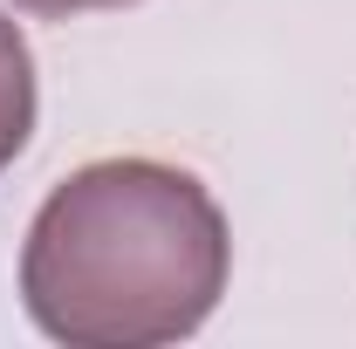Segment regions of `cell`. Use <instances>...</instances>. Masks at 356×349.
<instances>
[{"instance_id": "1", "label": "cell", "mask_w": 356, "mask_h": 349, "mask_svg": "<svg viewBox=\"0 0 356 349\" xmlns=\"http://www.w3.org/2000/svg\"><path fill=\"white\" fill-rule=\"evenodd\" d=\"M220 199L158 158H96L42 199L21 247V302L69 349H158L226 295Z\"/></svg>"}, {"instance_id": "2", "label": "cell", "mask_w": 356, "mask_h": 349, "mask_svg": "<svg viewBox=\"0 0 356 349\" xmlns=\"http://www.w3.org/2000/svg\"><path fill=\"white\" fill-rule=\"evenodd\" d=\"M35 55H28V35L0 14V172L28 151V131H35Z\"/></svg>"}, {"instance_id": "3", "label": "cell", "mask_w": 356, "mask_h": 349, "mask_svg": "<svg viewBox=\"0 0 356 349\" xmlns=\"http://www.w3.org/2000/svg\"><path fill=\"white\" fill-rule=\"evenodd\" d=\"M21 14H42V21H69V14H103V7H137V0H14Z\"/></svg>"}]
</instances>
